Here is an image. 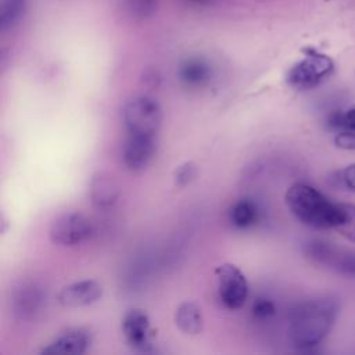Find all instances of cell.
<instances>
[{"instance_id":"cell-1","label":"cell","mask_w":355,"mask_h":355,"mask_svg":"<svg viewBox=\"0 0 355 355\" xmlns=\"http://www.w3.org/2000/svg\"><path fill=\"white\" fill-rule=\"evenodd\" d=\"M337 316V304L331 298H313L297 304L288 315V337L300 349L320 344L330 333Z\"/></svg>"},{"instance_id":"cell-2","label":"cell","mask_w":355,"mask_h":355,"mask_svg":"<svg viewBox=\"0 0 355 355\" xmlns=\"http://www.w3.org/2000/svg\"><path fill=\"white\" fill-rule=\"evenodd\" d=\"M291 214L313 229H334L340 218L338 202H331L318 189L306 183L291 184L284 196Z\"/></svg>"},{"instance_id":"cell-3","label":"cell","mask_w":355,"mask_h":355,"mask_svg":"<svg viewBox=\"0 0 355 355\" xmlns=\"http://www.w3.org/2000/svg\"><path fill=\"white\" fill-rule=\"evenodd\" d=\"M128 133L155 136L162 121V111L158 101L148 96L130 98L122 111Z\"/></svg>"},{"instance_id":"cell-4","label":"cell","mask_w":355,"mask_h":355,"mask_svg":"<svg viewBox=\"0 0 355 355\" xmlns=\"http://www.w3.org/2000/svg\"><path fill=\"white\" fill-rule=\"evenodd\" d=\"M333 68L334 64L330 57L308 50L305 57L290 68L287 82L294 89L308 90L323 82L333 72Z\"/></svg>"},{"instance_id":"cell-5","label":"cell","mask_w":355,"mask_h":355,"mask_svg":"<svg viewBox=\"0 0 355 355\" xmlns=\"http://www.w3.org/2000/svg\"><path fill=\"white\" fill-rule=\"evenodd\" d=\"M94 233V225L80 212L58 215L50 225L49 237L57 245L72 247L89 240Z\"/></svg>"},{"instance_id":"cell-6","label":"cell","mask_w":355,"mask_h":355,"mask_svg":"<svg viewBox=\"0 0 355 355\" xmlns=\"http://www.w3.org/2000/svg\"><path fill=\"white\" fill-rule=\"evenodd\" d=\"M215 276L220 302L232 311L241 308L247 301L250 291L244 273L236 265L225 262L216 266Z\"/></svg>"},{"instance_id":"cell-7","label":"cell","mask_w":355,"mask_h":355,"mask_svg":"<svg viewBox=\"0 0 355 355\" xmlns=\"http://www.w3.org/2000/svg\"><path fill=\"white\" fill-rule=\"evenodd\" d=\"M46 305V291L35 282L22 283L11 298V311L15 319L22 322L35 320Z\"/></svg>"},{"instance_id":"cell-8","label":"cell","mask_w":355,"mask_h":355,"mask_svg":"<svg viewBox=\"0 0 355 355\" xmlns=\"http://www.w3.org/2000/svg\"><path fill=\"white\" fill-rule=\"evenodd\" d=\"M155 147V136L128 133L122 147L123 165L132 172L143 171L151 162Z\"/></svg>"},{"instance_id":"cell-9","label":"cell","mask_w":355,"mask_h":355,"mask_svg":"<svg viewBox=\"0 0 355 355\" xmlns=\"http://www.w3.org/2000/svg\"><path fill=\"white\" fill-rule=\"evenodd\" d=\"M122 333L132 348L143 352H148L151 349L153 329L150 326V319L144 311H128L122 319Z\"/></svg>"},{"instance_id":"cell-10","label":"cell","mask_w":355,"mask_h":355,"mask_svg":"<svg viewBox=\"0 0 355 355\" xmlns=\"http://www.w3.org/2000/svg\"><path fill=\"white\" fill-rule=\"evenodd\" d=\"M92 343V334L83 327L68 329L55 336L49 344H46L40 354L50 355H80L87 351Z\"/></svg>"},{"instance_id":"cell-11","label":"cell","mask_w":355,"mask_h":355,"mask_svg":"<svg viewBox=\"0 0 355 355\" xmlns=\"http://www.w3.org/2000/svg\"><path fill=\"white\" fill-rule=\"evenodd\" d=\"M101 295L103 286L96 280L86 279L64 286L57 295V301L62 306L78 308L94 304L101 298Z\"/></svg>"},{"instance_id":"cell-12","label":"cell","mask_w":355,"mask_h":355,"mask_svg":"<svg viewBox=\"0 0 355 355\" xmlns=\"http://www.w3.org/2000/svg\"><path fill=\"white\" fill-rule=\"evenodd\" d=\"M121 194L116 179L104 171L96 172L89 183V197L94 208L100 211L110 209L115 205Z\"/></svg>"},{"instance_id":"cell-13","label":"cell","mask_w":355,"mask_h":355,"mask_svg":"<svg viewBox=\"0 0 355 355\" xmlns=\"http://www.w3.org/2000/svg\"><path fill=\"white\" fill-rule=\"evenodd\" d=\"M180 82L187 87H202L212 75V68L202 57H189L184 60L178 71Z\"/></svg>"},{"instance_id":"cell-14","label":"cell","mask_w":355,"mask_h":355,"mask_svg":"<svg viewBox=\"0 0 355 355\" xmlns=\"http://www.w3.org/2000/svg\"><path fill=\"white\" fill-rule=\"evenodd\" d=\"M173 320L180 331L190 336L198 334L204 324L201 308L193 301L182 302L175 311Z\"/></svg>"},{"instance_id":"cell-15","label":"cell","mask_w":355,"mask_h":355,"mask_svg":"<svg viewBox=\"0 0 355 355\" xmlns=\"http://www.w3.org/2000/svg\"><path fill=\"white\" fill-rule=\"evenodd\" d=\"M305 255L311 258L313 262L329 266L331 269H337L338 262L343 257L344 250L337 248L331 243L323 241V240H312L305 244Z\"/></svg>"},{"instance_id":"cell-16","label":"cell","mask_w":355,"mask_h":355,"mask_svg":"<svg viewBox=\"0 0 355 355\" xmlns=\"http://www.w3.org/2000/svg\"><path fill=\"white\" fill-rule=\"evenodd\" d=\"M230 222L240 229H245L252 226L258 218V208L254 201L243 198L234 202L229 212Z\"/></svg>"},{"instance_id":"cell-17","label":"cell","mask_w":355,"mask_h":355,"mask_svg":"<svg viewBox=\"0 0 355 355\" xmlns=\"http://www.w3.org/2000/svg\"><path fill=\"white\" fill-rule=\"evenodd\" d=\"M327 128L340 133V132H355V104L347 108L345 111L336 110L329 114L326 119Z\"/></svg>"},{"instance_id":"cell-18","label":"cell","mask_w":355,"mask_h":355,"mask_svg":"<svg viewBox=\"0 0 355 355\" xmlns=\"http://www.w3.org/2000/svg\"><path fill=\"white\" fill-rule=\"evenodd\" d=\"M340 218L334 230H337L344 239L355 243V205L338 202Z\"/></svg>"},{"instance_id":"cell-19","label":"cell","mask_w":355,"mask_h":355,"mask_svg":"<svg viewBox=\"0 0 355 355\" xmlns=\"http://www.w3.org/2000/svg\"><path fill=\"white\" fill-rule=\"evenodd\" d=\"M25 0H0V28L14 26L24 14Z\"/></svg>"},{"instance_id":"cell-20","label":"cell","mask_w":355,"mask_h":355,"mask_svg":"<svg viewBox=\"0 0 355 355\" xmlns=\"http://www.w3.org/2000/svg\"><path fill=\"white\" fill-rule=\"evenodd\" d=\"M158 0H122L125 10L136 18L150 17L157 8Z\"/></svg>"},{"instance_id":"cell-21","label":"cell","mask_w":355,"mask_h":355,"mask_svg":"<svg viewBox=\"0 0 355 355\" xmlns=\"http://www.w3.org/2000/svg\"><path fill=\"white\" fill-rule=\"evenodd\" d=\"M196 176H197V166H196V164L187 161V162H183L182 165H179L175 169V172H173V182L179 187H184L189 183H191Z\"/></svg>"},{"instance_id":"cell-22","label":"cell","mask_w":355,"mask_h":355,"mask_svg":"<svg viewBox=\"0 0 355 355\" xmlns=\"http://www.w3.org/2000/svg\"><path fill=\"white\" fill-rule=\"evenodd\" d=\"M275 304L266 298H258L252 305V315L257 319H269L275 315Z\"/></svg>"},{"instance_id":"cell-23","label":"cell","mask_w":355,"mask_h":355,"mask_svg":"<svg viewBox=\"0 0 355 355\" xmlns=\"http://www.w3.org/2000/svg\"><path fill=\"white\" fill-rule=\"evenodd\" d=\"M334 179L338 180L341 186H345L348 190L355 191V164L345 166L343 171L337 173V178Z\"/></svg>"},{"instance_id":"cell-24","label":"cell","mask_w":355,"mask_h":355,"mask_svg":"<svg viewBox=\"0 0 355 355\" xmlns=\"http://www.w3.org/2000/svg\"><path fill=\"white\" fill-rule=\"evenodd\" d=\"M334 143L343 150H355V132H340L334 137Z\"/></svg>"},{"instance_id":"cell-25","label":"cell","mask_w":355,"mask_h":355,"mask_svg":"<svg viewBox=\"0 0 355 355\" xmlns=\"http://www.w3.org/2000/svg\"><path fill=\"white\" fill-rule=\"evenodd\" d=\"M190 4H196V6H209L212 4L215 0H186Z\"/></svg>"}]
</instances>
